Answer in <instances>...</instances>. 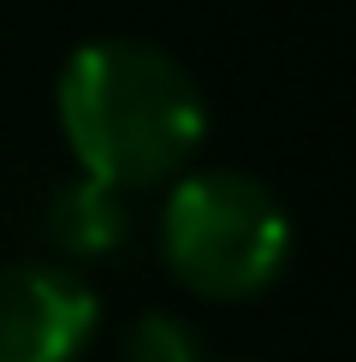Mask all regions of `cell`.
<instances>
[{
    "instance_id": "cell-1",
    "label": "cell",
    "mask_w": 356,
    "mask_h": 362,
    "mask_svg": "<svg viewBox=\"0 0 356 362\" xmlns=\"http://www.w3.org/2000/svg\"><path fill=\"white\" fill-rule=\"evenodd\" d=\"M59 131L89 178L113 190L160 185L196 155L208 107L202 89L155 42L101 36L59 71Z\"/></svg>"
},
{
    "instance_id": "cell-2",
    "label": "cell",
    "mask_w": 356,
    "mask_h": 362,
    "mask_svg": "<svg viewBox=\"0 0 356 362\" xmlns=\"http://www.w3.org/2000/svg\"><path fill=\"white\" fill-rule=\"evenodd\" d=\"M160 255L202 297H256L291 255V220L261 178L214 167L178 178L160 214Z\"/></svg>"
},
{
    "instance_id": "cell-3",
    "label": "cell",
    "mask_w": 356,
    "mask_h": 362,
    "mask_svg": "<svg viewBox=\"0 0 356 362\" xmlns=\"http://www.w3.org/2000/svg\"><path fill=\"white\" fill-rule=\"evenodd\" d=\"M95 291L59 262L0 267V362H71L95 333Z\"/></svg>"
},
{
    "instance_id": "cell-4",
    "label": "cell",
    "mask_w": 356,
    "mask_h": 362,
    "mask_svg": "<svg viewBox=\"0 0 356 362\" xmlns=\"http://www.w3.org/2000/svg\"><path fill=\"white\" fill-rule=\"evenodd\" d=\"M42 232H48V244L59 255H71V262H107V255L125 250L131 238V208L125 196L113 185H101V178H59L48 208H42Z\"/></svg>"
},
{
    "instance_id": "cell-5",
    "label": "cell",
    "mask_w": 356,
    "mask_h": 362,
    "mask_svg": "<svg viewBox=\"0 0 356 362\" xmlns=\"http://www.w3.org/2000/svg\"><path fill=\"white\" fill-rule=\"evenodd\" d=\"M119 362H196V333L178 315H143L125 333Z\"/></svg>"
}]
</instances>
